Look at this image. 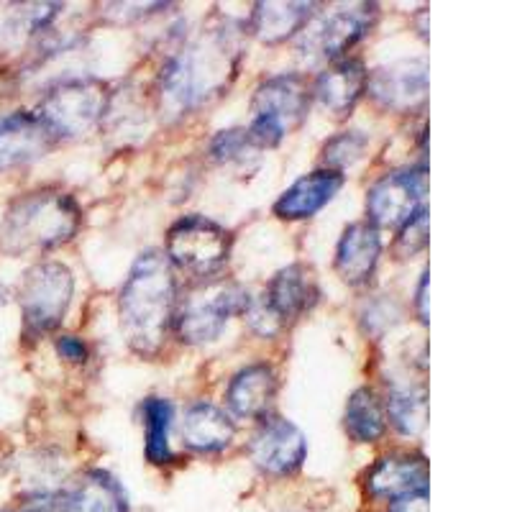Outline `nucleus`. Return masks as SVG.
<instances>
[{"instance_id": "nucleus-23", "label": "nucleus", "mask_w": 512, "mask_h": 512, "mask_svg": "<svg viewBox=\"0 0 512 512\" xmlns=\"http://www.w3.org/2000/svg\"><path fill=\"white\" fill-rule=\"evenodd\" d=\"M344 428L351 441L374 443L387 431V415L384 405L372 387H359L351 392L344 410Z\"/></svg>"}, {"instance_id": "nucleus-22", "label": "nucleus", "mask_w": 512, "mask_h": 512, "mask_svg": "<svg viewBox=\"0 0 512 512\" xmlns=\"http://www.w3.org/2000/svg\"><path fill=\"white\" fill-rule=\"evenodd\" d=\"M269 308L282 323L297 320L305 310H310L318 300V285L313 280V272L303 264H290V267L280 269L269 282L267 292H264Z\"/></svg>"}, {"instance_id": "nucleus-17", "label": "nucleus", "mask_w": 512, "mask_h": 512, "mask_svg": "<svg viewBox=\"0 0 512 512\" xmlns=\"http://www.w3.org/2000/svg\"><path fill=\"white\" fill-rule=\"evenodd\" d=\"M367 489L374 497L397 500L428 489V461L420 454H387L369 469Z\"/></svg>"}, {"instance_id": "nucleus-9", "label": "nucleus", "mask_w": 512, "mask_h": 512, "mask_svg": "<svg viewBox=\"0 0 512 512\" xmlns=\"http://www.w3.org/2000/svg\"><path fill=\"white\" fill-rule=\"evenodd\" d=\"M425 192H428V169L423 164L387 172L367 192L369 223L377 228H400L413 218L415 210L423 208L420 203Z\"/></svg>"}, {"instance_id": "nucleus-15", "label": "nucleus", "mask_w": 512, "mask_h": 512, "mask_svg": "<svg viewBox=\"0 0 512 512\" xmlns=\"http://www.w3.org/2000/svg\"><path fill=\"white\" fill-rule=\"evenodd\" d=\"M382 254L379 228L369 221L351 223L344 228L336 246V272L346 285H367L377 272Z\"/></svg>"}, {"instance_id": "nucleus-10", "label": "nucleus", "mask_w": 512, "mask_h": 512, "mask_svg": "<svg viewBox=\"0 0 512 512\" xmlns=\"http://www.w3.org/2000/svg\"><path fill=\"white\" fill-rule=\"evenodd\" d=\"M24 512H128V502L116 477L90 469L59 495H36Z\"/></svg>"}, {"instance_id": "nucleus-30", "label": "nucleus", "mask_w": 512, "mask_h": 512, "mask_svg": "<svg viewBox=\"0 0 512 512\" xmlns=\"http://www.w3.org/2000/svg\"><path fill=\"white\" fill-rule=\"evenodd\" d=\"M54 349H57V354L62 356L64 361H70V364H85L90 356L88 344L77 336H59Z\"/></svg>"}, {"instance_id": "nucleus-21", "label": "nucleus", "mask_w": 512, "mask_h": 512, "mask_svg": "<svg viewBox=\"0 0 512 512\" xmlns=\"http://www.w3.org/2000/svg\"><path fill=\"white\" fill-rule=\"evenodd\" d=\"M182 443L190 451L198 454H218L223 448L231 446L233 436H236V425H233L231 415L221 410L213 402H195L190 405L182 418Z\"/></svg>"}, {"instance_id": "nucleus-16", "label": "nucleus", "mask_w": 512, "mask_h": 512, "mask_svg": "<svg viewBox=\"0 0 512 512\" xmlns=\"http://www.w3.org/2000/svg\"><path fill=\"white\" fill-rule=\"evenodd\" d=\"M344 187V175L333 169H315L292 182L274 203V216L282 221H305L326 208L338 190Z\"/></svg>"}, {"instance_id": "nucleus-27", "label": "nucleus", "mask_w": 512, "mask_h": 512, "mask_svg": "<svg viewBox=\"0 0 512 512\" xmlns=\"http://www.w3.org/2000/svg\"><path fill=\"white\" fill-rule=\"evenodd\" d=\"M367 146L369 139L364 131H356V128L341 131V134L328 139L326 146H323V159H326L328 164L326 169H333V172H341V175H344L346 167H351V164H356L364 157Z\"/></svg>"}, {"instance_id": "nucleus-20", "label": "nucleus", "mask_w": 512, "mask_h": 512, "mask_svg": "<svg viewBox=\"0 0 512 512\" xmlns=\"http://www.w3.org/2000/svg\"><path fill=\"white\" fill-rule=\"evenodd\" d=\"M367 77V67L359 59H338L328 70L320 72L313 95L326 111L346 116L349 111H354L361 95L367 93Z\"/></svg>"}, {"instance_id": "nucleus-12", "label": "nucleus", "mask_w": 512, "mask_h": 512, "mask_svg": "<svg viewBox=\"0 0 512 512\" xmlns=\"http://www.w3.org/2000/svg\"><path fill=\"white\" fill-rule=\"evenodd\" d=\"M367 93L387 111H418L428 100V62L423 57H413L377 67L367 77Z\"/></svg>"}, {"instance_id": "nucleus-14", "label": "nucleus", "mask_w": 512, "mask_h": 512, "mask_svg": "<svg viewBox=\"0 0 512 512\" xmlns=\"http://www.w3.org/2000/svg\"><path fill=\"white\" fill-rule=\"evenodd\" d=\"M57 146V136L39 121L36 113H0V172L47 157Z\"/></svg>"}, {"instance_id": "nucleus-7", "label": "nucleus", "mask_w": 512, "mask_h": 512, "mask_svg": "<svg viewBox=\"0 0 512 512\" xmlns=\"http://www.w3.org/2000/svg\"><path fill=\"white\" fill-rule=\"evenodd\" d=\"M233 239L221 223L205 216H185L167 233V259L192 277H213L226 267Z\"/></svg>"}, {"instance_id": "nucleus-31", "label": "nucleus", "mask_w": 512, "mask_h": 512, "mask_svg": "<svg viewBox=\"0 0 512 512\" xmlns=\"http://www.w3.org/2000/svg\"><path fill=\"white\" fill-rule=\"evenodd\" d=\"M390 512H431L428 492H413V495L397 497V500H392Z\"/></svg>"}, {"instance_id": "nucleus-4", "label": "nucleus", "mask_w": 512, "mask_h": 512, "mask_svg": "<svg viewBox=\"0 0 512 512\" xmlns=\"http://www.w3.org/2000/svg\"><path fill=\"white\" fill-rule=\"evenodd\" d=\"M111 90L98 77H64L44 90L36 116L59 139L90 134L111 108Z\"/></svg>"}, {"instance_id": "nucleus-11", "label": "nucleus", "mask_w": 512, "mask_h": 512, "mask_svg": "<svg viewBox=\"0 0 512 512\" xmlns=\"http://www.w3.org/2000/svg\"><path fill=\"white\" fill-rule=\"evenodd\" d=\"M308 454L305 433L287 418H264L259 431L249 443V456L254 466L267 477H290L303 466Z\"/></svg>"}, {"instance_id": "nucleus-19", "label": "nucleus", "mask_w": 512, "mask_h": 512, "mask_svg": "<svg viewBox=\"0 0 512 512\" xmlns=\"http://www.w3.org/2000/svg\"><path fill=\"white\" fill-rule=\"evenodd\" d=\"M274 397H277V374L264 361L239 369L228 382L226 402L236 418H267Z\"/></svg>"}, {"instance_id": "nucleus-13", "label": "nucleus", "mask_w": 512, "mask_h": 512, "mask_svg": "<svg viewBox=\"0 0 512 512\" xmlns=\"http://www.w3.org/2000/svg\"><path fill=\"white\" fill-rule=\"evenodd\" d=\"M374 21H377L374 3H344L326 13L315 26L308 24V29H303L308 34L305 44L320 57L341 59L372 31Z\"/></svg>"}, {"instance_id": "nucleus-1", "label": "nucleus", "mask_w": 512, "mask_h": 512, "mask_svg": "<svg viewBox=\"0 0 512 512\" xmlns=\"http://www.w3.org/2000/svg\"><path fill=\"white\" fill-rule=\"evenodd\" d=\"M241 36L244 29L236 21H223L169 54L157 80L162 113L185 116L221 95L239 70Z\"/></svg>"}, {"instance_id": "nucleus-29", "label": "nucleus", "mask_w": 512, "mask_h": 512, "mask_svg": "<svg viewBox=\"0 0 512 512\" xmlns=\"http://www.w3.org/2000/svg\"><path fill=\"white\" fill-rule=\"evenodd\" d=\"M428 246V210H415L413 218L400 226V236H397L395 251L400 259H413L420 251Z\"/></svg>"}, {"instance_id": "nucleus-24", "label": "nucleus", "mask_w": 512, "mask_h": 512, "mask_svg": "<svg viewBox=\"0 0 512 512\" xmlns=\"http://www.w3.org/2000/svg\"><path fill=\"white\" fill-rule=\"evenodd\" d=\"M402 436H420L428 423V395L418 384H395L387 400V413Z\"/></svg>"}, {"instance_id": "nucleus-28", "label": "nucleus", "mask_w": 512, "mask_h": 512, "mask_svg": "<svg viewBox=\"0 0 512 512\" xmlns=\"http://www.w3.org/2000/svg\"><path fill=\"white\" fill-rule=\"evenodd\" d=\"M256 144L251 141L246 128H223L210 141V157L221 164H246L249 159H256Z\"/></svg>"}, {"instance_id": "nucleus-26", "label": "nucleus", "mask_w": 512, "mask_h": 512, "mask_svg": "<svg viewBox=\"0 0 512 512\" xmlns=\"http://www.w3.org/2000/svg\"><path fill=\"white\" fill-rule=\"evenodd\" d=\"M62 11V3H24V6H16L8 13L3 34L13 36V39L47 34L54 26V21L62 16Z\"/></svg>"}, {"instance_id": "nucleus-2", "label": "nucleus", "mask_w": 512, "mask_h": 512, "mask_svg": "<svg viewBox=\"0 0 512 512\" xmlns=\"http://www.w3.org/2000/svg\"><path fill=\"white\" fill-rule=\"evenodd\" d=\"M121 328L139 356H154L167 341L177 313L175 267L159 251H144L128 272L118 297Z\"/></svg>"}, {"instance_id": "nucleus-6", "label": "nucleus", "mask_w": 512, "mask_h": 512, "mask_svg": "<svg viewBox=\"0 0 512 512\" xmlns=\"http://www.w3.org/2000/svg\"><path fill=\"white\" fill-rule=\"evenodd\" d=\"M75 295V277L62 262H39L24 274L18 287V305L24 313V331L44 336L62 326Z\"/></svg>"}, {"instance_id": "nucleus-25", "label": "nucleus", "mask_w": 512, "mask_h": 512, "mask_svg": "<svg viewBox=\"0 0 512 512\" xmlns=\"http://www.w3.org/2000/svg\"><path fill=\"white\" fill-rule=\"evenodd\" d=\"M146 428V459L152 464L164 466L172 461V448H169V428H172V402L164 397H146L141 405Z\"/></svg>"}, {"instance_id": "nucleus-32", "label": "nucleus", "mask_w": 512, "mask_h": 512, "mask_svg": "<svg viewBox=\"0 0 512 512\" xmlns=\"http://www.w3.org/2000/svg\"><path fill=\"white\" fill-rule=\"evenodd\" d=\"M415 310H418L420 323H428V269H423L418 282V292H415Z\"/></svg>"}, {"instance_id": "nucleus-18", "label": "nucleus", "mask_w": 512, "mask_h": 512, "mask_svg": "<svg viewBox=\"0 0 512 512\" xmlns=\"http://www.w3.org/2000/svg\"><path fill=\"white\" fill-rule=\"evenodd\" d=\"M315 8H320L318 3L262 0V3H254V8H251L246 31L262 44H282V41L292 39L297 31H303L313 21Z\"/></svg>"}, {"instance_id": "nucleus-5", "label": "nucleus", "mask_w": 512, "mask_h": 512, "mask_svg": "<svg viewBox=\"0 0 512 512\" xmlns=\"http://www.w3.org/2000/svg\"><path fill=\"white\" fill-rule=\"evenodd\" d=\"M310 95L313 93H310L305 77L295 75V72L274 75L259 82L254 98H251V123L246 126L259 152L280 146V141L305 121Z\"/></svg>"}, {"instance_id": "nucleus-33", "label": "nucleus", "mask_w": 512, "mask_h": 512, "mask_svg": "<svg viewBox=\"0 0 512 512\" xmlns=\"http://www.w3.org/2000/svg\"><path fill=\"white\" fill-rule=\"evenodd\" d=\"M8 300H11V292H8V287L0 282V308H3V305H8Z\"/></svg>"}, {"instance_id": "nucleus-8", "label": "nucleus", "mask_w": 512, "mask_h": 512, "mask_svg": "<svg viewBox=\"0 0 512 512\" xmlns=\"http://www.w3.org/2000/svg\"><path fill=\"white\" fill-rule=\"evenodd\" d=\"M249 292L236 282H210L192 292L187 303L175 313V328L185 344H210L226 331L233 315L249 308Z\"/></svg>"}, {"instance_id": "nucleus-3", "label": "nucleus", "mask_w": 512, "mask_h": 512, "mask_svg": "<svg viewBox=\"0 0 512 512\" xmlns=\"http://www.w3.org/2000/svg\"><path fill=\"white\" fill-rule=\"evenodd\" d=\"M82 226V210L72 195L62 190L26 192L8 205L0 223V249L6 254L49 251L67 244Z\"/></svg>"}]
</instances>
